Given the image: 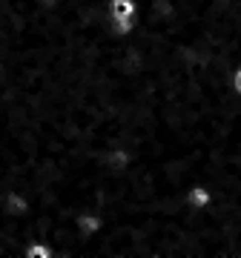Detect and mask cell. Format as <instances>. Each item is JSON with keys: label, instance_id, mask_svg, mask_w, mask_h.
I'll return each instance as SVG.
<instances>
[{"label": "cell", "instance_id": "obj_1", "mask_svg": "<svg viewBox=\"0 0 241 258\" xmlns=\"http://www.w3.org/2000/svg\"><path fill=\"white\" fill-rule=\"evenodd\" d=\"M26 255L29 258H55V247L49 241H32L26 247Z\"/></svg>", "mask_w": 241, "mask_h": 258}, {"label": "cell", "instance_id": "obj_2", "mask_svg": "<svg viewBox=\"0 0 241 258\" xmlns=\"http://www.w3.org/2000/svg\"><path fill=\"white\" fill-rule=\"evenodd\" d=\"M232 86H235V92L241 95V66L235 69V72H232Z\"/></svg>", "mask_w": 241, "mask_h": 258}]
</instances>
